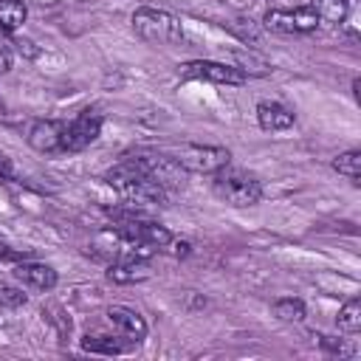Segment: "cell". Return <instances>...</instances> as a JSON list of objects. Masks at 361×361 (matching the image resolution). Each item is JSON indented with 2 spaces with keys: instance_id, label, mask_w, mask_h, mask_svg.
<instances>
[{
  "instance_id": "obj_1",
  "label": "cell",
  "mask_w": 361,
  "mask_h": 361,
  "mask_svg": "<svg viewBox=\"0 0 361 361\" xmlns=\"http://www.w3.org/2000/svg\"><path fill=\"white\" fill-rule=\"evenodd\" d=\"M104 180L127 203H135V206H158V203H164L169 197V192L164 186H158L130 155L124 161H118L116 166H110L104 172Z\"/></svg>"
},
{
  "instance_id": "obj_2",
  "label": "cell",
  "mask_w": 361,
  "mask_h": 361,
  "mask_svg": "<svg viewBox=\"0 0 361 361\" xmlns=\"http://www.w3.org/2000/svg\"><path fill=\"white\" fill-rule=\"evenodd\" d=\"M133 31L149 45H175L183 39V25L175 14L152 6H141L133 11Z\"/></svg>"
},
{
  "instance_id": "obj_3",
  "label": "cell",
  "mask_w": 361,
  "mask_h": 361,
  "mask_svg": "<svg viewBox=\"0 0 361 361\" xmlns=\"http://www.w3.org/2000/svg\"><path fill=\"white\" fill-rule=\"evenodd\" d=\"M212 192L234 209H248V206H257L262 200V183L257 178L237 172V169H228V166H223L212 175Z\"/></svg>"
},
{
  "instance_id": "obj_4",
  "label": "cell",
  "mask_w": 361,
  "mask_h": 361,
  "mask_svg": "<svg viewBox=\"0 0 361 361\" xmlns=\"http://www.w3.org/2000/svg\"><path fill=\"white\" fill-rule=\"evenodd\" d=\"M186 172L197 175H214L217 169L228 166L231 152L226 147H209V144H180L169 152Z\"/></svg>"
},
{
  "instance_id": "obj_5",
  "label": "cell",
  "mask_w": 361,
  "mask_h": 361,
  "mask_svg": "<svg viewBox=\"0 0 361 361\" xmlns=\"http://www.w3.org/2000/svg\"><path fill=\"white\" fill-rule=\"evenodd\" d=\"M180 73L186 79H206L214 85H243L245 82V71L237 65H226V62H212V59H192L180 65Z\"/></svg>"
},
{
  "instance_id": "obj_6",
  "label": "cell",
  "mask_w": 361,
  "mask_h": 361,
  "mask_svg": "<svg viewBox=\"0 0 361 361\" xmlns=\"http://www.w3.org/2000/svg\"><path fill=\"white\" fill-rule=\"evenodd\" d=\"M102 133V113L96 110H82L73 121H65V152H79L90 147Z\"/></svg>"
},
{
  "instance_id": "obj_7",
  "label": "cell",
  "mask_w": 361,
  "mask_h": 361,
  "mask_svg": "<svg viewBox=\"0 0 361 361\" xmlns=\"http://www.w3.org/2000/svg\"><path fill=\"white\" fill-rule=\"evenodd\" d=\"M28 147L42 155H62L65 152V121L39 118L28 127Z\"/></svg>"
},
{
  "instance_id": "obj_8",
  "label": "cell",
  "mask_w": 361,
  "mask_h": 361,
  "mask_svg": "<svg viewBox=\"0 0 361 361\" xmlns=\"http://www.w3.org/2000/svg\"><path fill=\"white\" fill-rule=\"evenodd\" d=\"M104 316H107L110 327H113L116 333H121L124 338H130L133 344H141V341L147 338V322H144V316H141L138 310L124 307V305H110V307L104 310Z\"/></svg>"
},
{
  "instance_id": "obj_9",
  "label": "cell",
  "mask_w": 361,
  "mask_h": 361,
  "mask_svg": "<svg viewBox=\"0 0 361 361\" xmlns=\"http://www.w3.org/2000/svg\"><path fill=\"white\" fill-rule=\"evenodd\" d=\"M14 279L23 285V288H31V290H51L56 285V271L45 262H28V259H20L14 265Z\"/></svg>"
},
{
  "instance_id": "obj_10",
  "label": "cell",
  "mask_w": 361,
  "mask_h": 361,
  "mask_svg": "<svg viewBox=\"0 0 361 361\" xmlns=\"http://www.w3.org/2000/svg\"><path fill=\"white\" fill-rule=\"evenodd\" d=\"M149 276H152V268L144 257H127L107 268V279L116 285H133V282H144Z\"/></svg>"
},
{
  "instance_id": "obj_11",
  "label": "cell",
  "mask_w": 361,
  "mask_h": 361,
  "mask_svg": "<svg viewBox=\"0 0 361 361\" xmlns=\"http://www.w3.org/2000/svg\"><path fill=\"white\" fill-rule=\"evenodd\" d=\"M296 116L290 107H285L282 102H259L257 104V124L268 133H276V130H288L293 127Z\"/></svg>"
},
{
  "instance_id": "obj_12",
  "label": "cell",
  "mask_w": 361,
  "mask_h": 361,
  "mask_svg": "<svg viewBox=\"0 0 361 361\" xmlns=\"http://www.w3.org/2000/svg\"><path fill=\"white\" fill-rule=\"evenodd\" d=\"M130 347H135V344L130 338H124L121 333H116V336H85L82 338V350H87V353L118 355V353H127Z\"/></svg>"
},
{
  "instance_id": "obj_13",
  "label": "cell",
  "mask_w": 361,
  "mask_h": 361,
  "mask_svg": "<svg viewBox=\"0 0 361 361\" xmlns=\"http://www.w3.org/2000/svg\"><path fill=\"white\" fill-rule=\"evenodd\" d=\"M28 17V8L23 0H0V31L14 34Z\"/></svg>"
},
{
  "instance_id": "obj_14",
  "label": "cell",
  "mask_w": 361,
  "mask_h": 361,
  "mask_svg": "<svg viewBox=\"0 0 361 361\" xmlns=\"http://www.w3.org/2000/svg\"><path fill=\"white\" fill-rule=\"evenodd\" d=\"M313 11L319 14V23L341 25L350 14V0H313Z\"/></svg>"
},
{
  "instance_id": "obj_15",
  "label": "cell",
  "mask_w": 361,
  "mask_h": 361,
  "mask_svg": "<svg viewBox=\"0 0 361 361\" xmlns=\"http://www.w3.org/2000/svg\"><path fill=\"white\" fill-rule=\"evenodd\" d=\"M333 169L358 186L361 183V152L358 149H347V152L336 155L333 158Z\"/></svg>"
},
{
  "instance_id": "obj_16",
  "label": "cell",
  "mask_w": 361,
  "mask_h": 361,
  "mask_svg": "<svg viewBox=\"0 0 361 361\" xmlns=\"http://www.w3.org/2000/svg\"><path fill=\"white\" fill-rule=\"evenodd\" d=\"M336 322H338V330H344V333H358V330H361V299H358V296L347 299V302L341 305Z\"/></svg>"
},
{
  "instance_id": "obj_17",
  "label": "cell",
  "mask_w": 361,
  "mask_h": 361,
  "mask_svg": "<svg viewBox=\"0 0 361 361\" xmlns=\"http://www.w3.org/2000/svg\"><path fill=\"white\" fill-rule=\"evenodd\" d=\"M271 310H274V316H276L279 322H302V319L307 316L305 302H302V299H293V296H288V299H276Z\"/></svg>"
},
{
  "instance_id": "obj_18",
  "label": "cell",
  "mask_w": 361,
  "mask_h": 361,
  "mask_svg": "<svg viewBox=\"0 0 361 361\" xmlns=\"http://www.w3.org/2000/svg\"><path fill=\"white\" fill-rule=\"evenodd\" d=\"M262 25L274 34H296L293 28V14L290 11H282V8H271L265 17H262Z\"/></svg>"
},
{
  "instance_id": "obj_19",
  "label": "cell",
  "mask_w": 361,
  "mask_h": 361,
  "mask_svg": "<svg viewBox=\"0 0 361 361\" xmlns=\"http://www.w3.org/2000/svg\"><path fill=\"white\" fill-rule=\"evenodd\" d=\"M25 299H28V296H25L20 288H14V285H0V305H3L6 310H17V307H23Z\"/></svg>"
},
{
  "instance_id": "obj_20",
  "label": "cell",
  "mask_w": 361,
  "mask_h": 361,
  "mask_svg": "<svg viewBox=\"0 0 361 361\" xmlns=\"http://www.w3.org/2000/svg\"><path fill=\"white\" fill-rule=\"evenodd\" d=\"M322 338V347H327L330 353H338V355H353L355 350L353 347H347L341 338H330V336H319Z\"/></svg>"
},
{
  "instance_id": "obj_21",
  "label": "cell",
  "mask_w": 361,
  "mask_h": 361,
  "mask_svg": "<svg viewBox=\"0 0 361 361\" xmlns=\"http://www.w3.org/2000/svg\"><path fill=\"white\" fill-rule=\"evenodd\" d=\"M11 62H14L11 48H8V42L0 39V73H8V71H11Z\"/></svg>"
},
{
  "instance_id": "obj_22",
  "label": "cell",
  "mask_w": 361,
  "mask_h": 361,
  "mask_svg": "<svg viewBox=\"0 0 361 361\" xmlns=\"http://www.w3.org/2000/svg\"><path fill=\"white\" fill-rule=\"evenodd\" d=\"M175 254H178V257H186V254H189V243H180V245H178V251H175Z\"/></svg>"
},
{
  "instance_id": "obj_23",
  "label": "cell",
  "mask_w": 361,
  "mask_h": 361,
  "mask_svg": "<svg viewBox=\"0 0 361 361\" xmlns=\"http://www.w3.org/2000/svg\"><path fill=\"white\" fill-rule=\"evenodd\" d=\"M0 175H8V161L0 155Z\"/></svg>"
},
{
  "instance_id": "obj_24",
  "label": "cell",
  "mask_w": 361,
  "mask_h": 361,
  "mask_svg": "<svg viewBox=\"0 0 361 361\" xmlns=\"http://www.w3.org/2000/svg\"><path fill=\"white\" fill-rule=\"evenodd\" d=\"M3 310H6V307H3V305H0V313H3Z\"/></svg>"
}]
</instances>
